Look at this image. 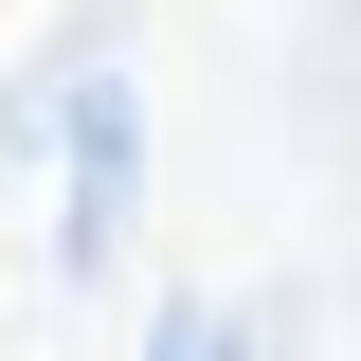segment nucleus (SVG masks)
Segmentation results:
<instances>
[{"label":"nucleus","instance_id":"nucleus-1","mask_svg":"<svg viewBox=\"0 0 361 361\" xmlns=\"http://www.w3.org/2000/svg\"><path fill=\"white\" fill-rule=\"evenodd\" d=\"M163 361H217V343H199V325H163Z\"/></svg>","mask_w":361,"mask_h":361}]
</instances>
